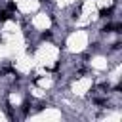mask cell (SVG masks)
Instances as JSON below:
<instances>
[{"mask_svg":"<svg viewBox=\"0 0 122 122\" xmlns=\"http://www.w3.org/2000/svg\"><path fill=\"white\" fill-rule=\"evenodd\" d=\"M11 15H10V11H6V10H2L0 11V21H6V19H10Z\"/></svg>","mask_w":122,"mask_h":122,"instance_id":"obj_1","label":"cell"}]
</instances>
